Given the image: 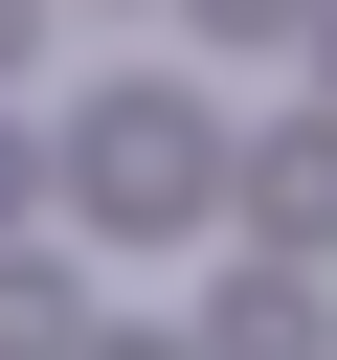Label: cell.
I'll use <instances>...</instances> for the list:
<instances>
[{
	"label": "cell",
	"mask_w": 337,
	"mask_h": 360,
	"mask_svg": "<svg viewBox=\"0 0 337 360\" xmlns=\"http://www.w3.org/2000/svg\"><path fill=\"white\" fill-rule=\"evenodd\" d=\"M247 225L270 248H337V135H247Z\"/></svg>",
	"instance_id": "cell-2"
},
{
	"label": "cell",
	"mask_w": 337,
	"mask_h": 360,
	"mask_svg": "<svg viewBox=\"0 0 337 360\" xmlns=\"http://www.w3.org/2000/svg\"><path fill=\"white\" fill-rule=\"evenodd\" d=\"M67 180H90V225L157 248V225H202V180H247V158H225L180 90H90V112H67Z\"/></svg>",
	"instance_id": "cell-1"
},
{
	"label": "cell",
	"mask_w": 337,
	"mask_h": 360,
	"mask_svg": "<svg viewBox=\"0 0 337 360\" xmlns=\"http://www.w3.org/2000/svg\"><path fill=\"white\" fill-rule=\"evenodd\" d=\"M202 360H337V315H315V292H292V270H247V292H225V315H202Z\"/></svg>",
	"instance_id": "cell-3"
},
{
	"label": "cell",
	"mask_w": 337,
	"mask_h": 360,
	"mask_svg": "<svg viewBox=\"0 0 337 360\" xmlns=\"http://www.w3.org/2000/svg\"><path fill=\"white\" fill-rule=\"evenodd\" d=\"M0 202H22V158H0Z\"/></svg>",
	"instance_id": "cell-5"
},
{
	"label": "cell",
	"mask_w": 337,
	"mask_h": 360,
	"mask_svg": "<svg viewBox=\"0 0 337 360\" xmlns=\"http://www.w3.org/2000/svg\"><path fill=\"white\" fill-rule=\"evenodd\" d=\"M22 45H45V0H0V68H22Z\"/></svg>",
	"instance_id": "cell-4"
}]
</instances>
